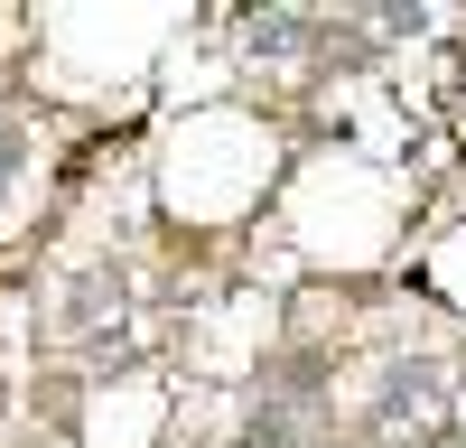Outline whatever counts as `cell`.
<instances>
[{
  "label": "cell",
  "mask_w": 466,
  "mask_h": 448,
  "mask_svg": "<svg viewBox=\"0 0 466 448\" xmlns=\"http://www.w3.org/2000/svg\"><path fill=\"white\" fill-rule=\"evenodd\" d=\"M299 37H308V10H261V19H252V47H261V56H289Z\"/></svg>",
  "instance_id": "obj_1"
},
{
  "label": "cell",
  "mask_w": 466,
  "mask_h": 448,
  "mask_svg": "<svg viewBox=\"0 0 466 448\" xmlns=\"http://www.w3.org/2000/svg\"><path fill=\"white\" fill-rule=\"evenodd\" d=\"M10 168H19V140H10V131H0V178H10Z\"/></svg>",
  "instance_id": "obj_2"
}]
</instances>
